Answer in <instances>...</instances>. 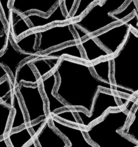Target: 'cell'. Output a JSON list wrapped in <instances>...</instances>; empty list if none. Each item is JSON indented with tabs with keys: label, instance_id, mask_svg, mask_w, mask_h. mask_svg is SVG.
Segmentation results:
<instances>
[{
	"label": "cell",
	"instance_id": "31",
	"mask_svg": "<svg viewBox=\"0 0 138 147\" xmlns=\"http://www.w3.org/2000/svg\"><path fill=\"white\" fill-rule=\"evenodd\" d=\"M78 1V0H62V1H63V6L65 8V14H66L68 18L70 21H72L71 19H70V16H71L76 4H77Z\"/></svg>",
	"mask_w": 138,
	"mask_h": 147
},
{
	"label": "cell",
	"instance_id": "12",
	"mask_svg": "<svg viewBox=\"0 0 138 147\" xmlns=\"http://www.w3.org/2000/svg\"><path fill=\"white\" fill-rule=\"evenodd\" d=\"M62 0H11L12 10L21 15L37 12L43 16H47L55 6Z\"/></svg>",
	"mask_w": 138,
	"mask_h": 147
},
{
	"label": "cell",
	"instance_id": "23",
	"mask_svg": "<svg viewBox=\"0 0 138 147\" xmlns=\"http://www.w3.org/2000/svg\"><path fill=\"white\" fill-rule=\"evenodd\" d=\"M121 133L138 144V96H137V102L132 109L129 121Z\"/></svg>",
	"mask_w": 138,
	"mask_h": 147
},
{
	"label": "cell",
	"instance_id": "35",
	"mask_svg": "<svg viewBox=\"0 0 138 147\" xmlns=\"http://www.w3.org/2000/svg\"><path fill=\"white\" fill-rule=\"evenodd\" d=\"M7 30V27L6 24L4 23V20L2 18V16H1V11H0V33H3L4 31Z\"/></svg>",
	"mask_w": 138,
	"mask_h": 147
},
{
	"label": "cell",
	"instance_id": "17",
	"mask_svg": "<svg viewBox=\"0 0 138 147\" xmlns=\"http://www.w3.org/2000/svg\"><path fill=\"white\" fill-rule=\"evenodd\" d=\"M78 42L83 51V56L89 63L111 57L110 54L96 41L93 35H89L86 38L78 40Z\"/></svg>",
	"mask_w": 138,
	"mask_h": 147
},
{
	"label": "cell",
	"instance_id": "2",
	"mask_svg": "<svg viewBox=\"0 0 138 147\" xmlns=\"http://www.w3.org/2000/svg\"><path fill=\"white\" fill-rule=\"evenodd\" d=\"M114 93L126 98L138 96V33L133 28L116 54L111 56Z\"/></svg>",
	"mask_w": 138,
	"mask_h": 147
},
{
	"label": "cell",
	"instance_id": "15",
	"mask_svg": "<svg viewBox=\"0 0 138 147\" xmlns=\"http://www.w3.org/2000/svg\"><path fill=\"white\" fill-rule=\"evenodd\" d=\"M34 140L38 147H67L68 142L55 129L50 119H46L38 133L34 136Z\"/></svg>",
	"mask_w": 138,
	"mask_h": 147
},
{
	"label": "cell",
	"instance_id": "1",
	"mask_svg": "<svg viewBox=\"0 0 138 147\" xmlns=\"http://www.w3.org/2000/svg\"><path fill=\"white\" fill-rule=\"evenodd\" d=\"M53 72L57 76L55 95L70 109L89 113L99 89L114 93L113 84L96 78L89 63L63 57Z\"/></svg>",
	"mask_w": 138,
	"mask_h": 147
},
{
	"label": "cell",
	"instance_id": "25",
	"mask_svg": "<svg viewBox=\"0 0 138 147\" xmlns=\"http://www.w3.org/2000/svg\"><path fill=\"white\" fill-rule=\"evenodd\" d=\"M31 65L37 73L40 80L50 75L55 67V66L46 59L37 57L33 58L31 62Z\"/></svg>",
	"mask_w": 138,
	"mask_h": 147
},
{
	"label": "cell",
	"instance_id": "20",
	"mask_svg": "<svg viewBox=\"0 0 138 147\" xmlns=\"http://www.w3.org/2000/svg\"><path fill=\"white\" fill-rule=\"evenodd\" d=\"M6 138L10 147H25L34 140V134L28 124L21 129L7 133Z\"/></svg>",
	"mask_w": 138,
	"mask_h": 147
},
{
	"label": "cell",
	"instance_id": "28",
	"mask_svg": "<svg viewBox=\"0 0 138 147\" xmlns=\"http://www.w3.org/2000/svg\"><path fill=\"white\" fill-rule=\"evenodd\" d=\"M96 1H99L101 3L103 1V0H78L71 16H70V19L72 21L81 17L87 11L88 9Z\"/></svg>",
	"mask_w": 138,
	"mask_h": 147
},
{
	"label": "cell",
	"instance_id": "18",
	"mask_svg": "<svg viewBox=\"0 0 138 147\" xmlns=\"http://www.w3.org/2000/svg\"><path fill=\"white\" fill-rule=\"evenodd\" d=\"M33 58L34 57H31L26 60L17 69L16 77L13 81V86L16 90L22 83L30 86L40 84V79L37 76V73L31 65V62Z\"/></svg>",
	"mask_w": 138,
	"mask_h": 147
},
{
	"label": "cell",
	"instance_id": "29",
	"mask_svg": "<svg viewBox=\"0 0 138 147\" xmlns=\"http://www.w3.org/2000/svg\"><path fill=\"white\" fill-rule=\"evenodd\" d=\"M12 88L13 82L7 78L0 81V101L6 103V101L9 97Z\"/></svg>",
	"mask_w": 138,
	"mask_h": 147
},
{
	"label": "cell",
	"instance_id": "33",
	"mask_svg": "<svg viewBox=\"0 0 138 147\" xmlns=\"http://www.w3.org/2000/svg\"><path fill=\"white\" fill-rule=\"evenodd\" d=\"M7 37H8V31H7V30L3 33H0V54L5 49L6 45H7Z\"/></svg>",
	"mask_w": 138,
	"mask_h": 147
},
{
	"label": "cell",
	"instance_id": "34",
	"mask_svg": "<svg viewBox=\"0 0 138 147\" xmlns=\"http://www.w3.org/2000/svg\"><path fill=\"white\" fill-rule=\"evenodd\" d=\"M6 78L13 82V78L12 77L11 74L9 73V70L4 66L0 65V81L4 80Z\"/></svg>",
	"mask_w": 138,
	"mask_h": 147
},
{
	"label": "cell",
	"instance_id": "36",
	"mask_svg": "<svg viewBox=\"0 0 138 147\" xmlns=\"http://www.w3.org/2000/svg\"><path fill=\"white\" fill-rule=\"evenodd\" d=\"M0 147H10L6 136L0 139Z\"/></svg>",
	"mask_w": 138,
	"mask_h": 147
},
{
	"label": "cell",
	"instance_id": "27",
	"mask_svg": "<svg viewBox=\"0 0 138 147\" xmlns=\"http://www.w3.org/2000/svg\"><path fill=\"white\" fill-rule=\"evenodd\" d=\"M53 117L59 119L60 121L70 124L73 126H78L80 127V122L78 120L75 112L73 109H68L66 110H62L57 111L53 115Z\"/></svg>",
	"mask_w": 138,
	"mask_h": 147
},
{
	"label": "cell",
	"instance_id": "3",
	"mask_svg": "<svg viewBox=\"0 0 138 147\" xmlns=\"http://www.w3.org/2000/svg\"><path fill=\"white\" fill-rule=\"evenodd\" d=\"M136 102L137 97L132 98L125 107L110 109L100 120L85 129L88 140L96 147H138V144L121 133Z\"/></svg>",
	"mask_w": 138,
	"mask_h": 147
},
{
	"label": "cell",
	"instance_id": "19",
	"mask_svg": "<svg viewBox=\"0 0 138 147\" xmlns=\"http://www.w3.org/2000/svg\"><path fill=\"white\" fill-rule=\"evenodd\" d=\"M37 38L38 35L37 30H32L22 36L17 40H14L12 37V41L16 48L18 49L20 51L37 57L39 56V53L36 48Z\"/></svg>",
	"mask_w": 138,
	"mask_h": 147
},
{
	"label": "cell",
	"instance_id": "26",
	"mask_svg": "<svg viewBox=\"0 0 138 147\" xmlns=\"http://www.w3.org/2000/svg\"><path fill=\"white\" fill-rule=\"evenodd\" d=\"M134 13L137 14L138 16V6L136 0H128L127 2L120 10L112 14V16L119 22H122Z\"/></svg>",
	"mask_w": 138,
	"mask_h": 147
},
{
	"label": "cell",
	"instance_id": "13",
	"mask_svg": "<svg viewBox=\"0 0 138 147\" xmlns=\"http://www.w3.org/2000/svg\"><path fill=\"white\" fill-rule=\"evenodd\" d=\"M24 17L30 24L32 30L45 28L57 23L71 22L65 14L62 1L55 6L53 11L47 16H43L37 12H31L28 13Z\"/></svg>",
	"mask_w": 138,
	"mask_h": 147
},
{
	"label": "cell",
	"instance_id": "14",
	"mask_svg": "<svg viewBox=\"0 0 138 147\" xmlns=\"http://www.w3.org/2000/svg\"><path fill=\"white\" fill-rule=\"evenodd\" d=\"M63 56H66L65 57H67V58L78 60L82 63H89L83 56V51L80 49L78 42L65 45L47 53L39 54L37 57L46 59L56 67L58 60L63 58Z\"/></svg>",
	"mask_w": 138,
	"mask_h": 147
},
{
	"label": "cell",
	"instance_id": "8",
	"mask_svg": "<svg viewBox=\"0 0 138 147\" xmlns=\"http://www.w3.org/2000/svg\"><path fill=\"white\" fill-rule=\"evenodd\" d=\"M17 92L21 99L29 124L41 119H48L47 105L42 93L40 83L36 86L22 83L17 89Z\"/></svg>",
	"mask_w": 138,
	"mask_h": 147
},
{
	"label": "cell",
	"instance_id": "10",
	"mask_svg": "<svg viewBox=\"0 0 138 147\" xmlns=\"http://www.w3.org/2000/svg\"><path fill=\"white\" fill-rule=\"evenodd\" d=\"M8 37L7 45L4 51L0 54V65L4 66L9 70L14 81L16 77V73L20 65L27 59L34 57L32 55L20 51L15 47L12 41V32L7 28Z\"/></svg>",
	"mask_w": 138,
	"mask_h": 147
},
{
	"label": "cell",
	"instance_id": "37",
	"mask_svg": "<svg viewBox=\"0 0 138 147\" xmlns=\"http://www.w3.org/2000/svg\"><path fill=\"white\" fill-rule=\"evenodd\" d=\"M25 147H38V146H37V143H36V142H35V140L34 139V140L32 141V142H30V144H27Z\"/></svg>",
	"mask_w": 138,
	"mask_h": 147
},
{
	"label": "cell",
	"instance_id": "6",
	"mask_svg": "<svg viewBox=\"0 0 138 147\" xmlns=\"http://www.w3.org/2000/svg\"><path fill=\"white\" fill-rule=\"evenodd\" d=\"M131 28H133L138 33V16L135 13L121 22L110 26L91 35L112 56L116 54L119 47L122 45Z\"/></svg>",
	"mask_w": 138,
	"mask_h": 147
},
{
	"label": "cell",
	"instance_id": "32",
	"mask_svg": "<svg viewBox=\"0 0 138 147\" xmlns=\"http://www.w3.org/2000/svg\"><path fill=\"white\" fill-rule=\"evenodd\" d=\"M45 121L46 119H41V120L35 122V123H32V124H29V126H30V129H31L32 132L34 134V136H35V135L38 133L39 131L41 129V128L43 127V124L45 123Z\"/></svg>",
	"mask_w": 138,
	"mask_h": 147
},
{
	"label": "cell",
	"instance_id": "24",
	"mask_svg": "<svg viewBox=\"0 0 138 147\" xmlns=\"http://www.w3.org/2000/svg\"><path fill=\"white\" fill-rule=\"evenodd\" d=\"M12 115V109L4 102L0 101V139L5 137L8 133Z\"/></svg>",
	"mask_w": 138,
	"mask_h": 147
},
{
	"label": "cell",
	"instance_id": "38",
	"mask_svg": "<svg viewBox=\"0 0 138 147\" xmlns=\"http://www.w3.org/2000/svg\"><path fill=\"white\" fill-rule=\"evenodd\" d=\"M136 2H137V6H138V0H136Z\"/></svg>",
	"mask_w": 138,
	"mask_h": 147
},
{
	"label": "cell",
	"instance_id": "16",
	"mask_svg": "<svg viewBox=\"0 0 138 147\" xmlns=\"http://www.w3.org/2000/svg\"><path fill=\"white\" fill-rule=\"evenodd\" d=\"M6 104L9 106L12 109V115L8 133L21 129L23 126H27L29 124L27 115L24 111L21 99L17 93V90L14 89V86L12 89L9 97L6 101Z\"/></svg>",
	"mask_w": 138,
	"mask_h": 147
},
{
	"label": "cell",
	"instance_id": "7",
	"mask_svg": "<svg viewBox=\"0 0 138 147\" xmlns=\"http://www.w3.org/2000/svg\"><path fill=\"white\" fill-rule=\"evenodd\" d=\"M71 22L57 23L50 27L37 30V42L36 48L39 54L47 53L65 45L78 41L72 30Z\"/></svg>",
	"mask_w": 138,
	"mask_h": 147
},
{
	"label": "cell",
	"instance_id": "30",
	"mask_svg": "<svg viewBox=\"0 0 138 147\" xmlns=\"http://www.w3.org/2000/svg\"><path fill=\"white\" fill-rule=\"evenodd\" d=\"M10 3L11 0H0V11L7 27L9 26L11 22L12 12V10L10 7Z\"/></svg>",
	"mask_w": 138,
	"mask_h": 147
},
{
	"label": "cell",
	"instance_id": "11",
	"mask_svg": "<svg viewBox=\"0 0 138 147\" xmlns=\"http://www.w3.org/2000/svg\"><path fill=\"white\" fill-rule=\"evenodd\" d=\"M40 88L43 97L47 100V111L48 118L53 116L56 112L70 109L65 103L55 95L54 90L57 84V76L54 72L40 80Z\"/></svg>",
	"mask_w": 138,
	"mask_h": 147
},
{
	"label": "cell",
	"instance_id": "9",
	"mask_svg": "<svg viewBox=\"0 0 138 147\" xmlns=\"http://www.w3.org/2000/svg\"><path fill=\"white\" fill-rule=\"evenodd\" d=\"M48 119L55 129L68 142L67 147H96L88 140L84 133L85 129L63 123L53 116Z\"/></svg>",
	"mask_w": 138,
	"mask_h": 147
},
{
	"label": "cell",
	"instance_id": "22",
	"mask_svg": "<svg viewBox=\"0 0 138 147\" xmlns=\"http://www.w3.org/2000/svg\"><path fill=\"white\" fill-rule=\"evenodd\" d=\"M89 64L92 72L96 78L103 81L112 83L111 57L101 58Z\"/></svg>",
	"mask_w": 138,
	"mask_h": 147
},
{
	"label": "cell",
	"instance_id": "5",
	"mask_svg": "<svg viewBox=\"0 0 138 147\" xmlns=\"http://www.w3.org/2000/svg\"><path fill=\"white\" fill-rule=\"evenodd\" d=\"M130 100L131 98H129L119 96L103 89H99L93 100L90 113H87L81 109H73L80 122V128L87 129L93 122L100 120L108 111L125 107Z\"/></svg>",
	"mask_w": 138,
	"mask_h": 147
},
{
	"label": "cell",
	"instance_id": "4",
	"mask_svg": "<svg viewBox=\"0 0 138 147\" xmlns=\"http://www.w3.org/2000/svg\"><path fill=\"white\" fill-rule=\"evenodd\" d=\"M128 0H103L96 1L80 17L72 23L83 30L88 36L99 32L110 26L121 22L112 14L120 10Z\"/></svg>",
	"mask_w": 138,
	"mask_h": 147
},
{
	"label": "cell",
	"instance_id": "21",
	"mask_svg": "<svg viewBox=\"0 0 138 147\" xmlns=\"http://www.w3.org/2000/svg\"><path fill=\"white\" fill-rule=\"evenodd\" d=\"M11 22L7 28L12 32V37L14 40H17L27 32L32 31V27L24 16L12 11Z\"/></svg>",
	"mask_w": 138,
	"mask_h": 147
}]
</instances>
